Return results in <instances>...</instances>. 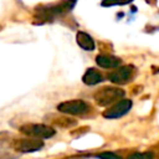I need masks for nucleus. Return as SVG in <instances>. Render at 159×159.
Segmentation results:
<instances>
[{
  "label": "nucleus",
  "mask_w": 159,
  "mask_h": 159,
  "mask_svg": "<svg viewBox=\"0 0 159 159\" xmlns=\"http://www.w3.org/2000/svg\"><path fill=\"white\" fill-rule=\"evenodd\" d=\"M57 111L68 116H88L93 112V107L83 99H68L57 104Z\"/></svg>",
  "instance_id": "f257e3e1"
},
{
  "label": "nucleus",
  "mask_w": 159,
  "mask_h": 159,
  "mask_svg": "<svg viewBox=\"0 0 159 159\" xmlns=\"http://www.w3.org/2000/svg\"><path fill=\"white\" fill-rule=\"evenodd\" d=\"M125 94V91L116 87V86H104L99 89H97L93 94V99L94 102L101 106V107H106L109 106L112 103H114L116 101L123 98Z\"/></svg>",
  "instance_id": "f03ea898"
},
{
  "label": "nucleus",
  "mask_w": 159,
  "mask_h": 159,
  "mask_svg": "<svg viewBox=\"0 0 159 159\" xmlns=\"http://www.w3.org/2000/svg\"><path fill=\"white\" fill-rule=\"evenodd\" d=\"M20 133L32 137V138H39V139H50L56 134V130L43 123H26L22 124L19 128Z\"/></svg>",
  "instance_id": "7ed1b4c3"
},
{
  "label": "nucleus",
  "mask_w": 159,
  "mask_h": 159,
  "mask_svg": "<svg viewBox=\"0 0 159 159\" xmlns=\"http://www.w3.org/2000/svg\"><path fill=\"white\" fill-rule=\"evenodd\" d=\"M133 106V102L132 99L129 98H120L118 101H116L114 103H112L111 107H108L103 113L102 116L107 119H116V118H120L123 117L124 114H127L130 108Z\"/></svg>",
  "instance_id": "20e7f679"
},
{
  "label": "nucleus",
  "mask_w": 159,
  "mask_h": 159,
  "mask_svg": "<svg viewBox=\"0 0 159 159\" xmlns=\"http://www.w3.org/2000/svg\"><path fill=\"white\" fill-rule=\"evenodd\" d=\"M43 140L39 138L26 137V138H17L12 142L14 150L19 153H34L37 150H41L43 148Z\"/></svg>",
  "instance_id": "39448f33"
},
{
  "label": "nucleus",
  "mask_w": 159,
  "mask_h": 159,
  "mask_svg": "<svg viewBox=\"0 0 159 159\" xmlns=\"http://www.w3.org/2000/svg\"><path fill=\"white\" fill-rule=\"evenodd\" d=\"M134 72H135V70L132 65H125V66L119 65L118 67H116V70L109 72L107 77L112 83L125 84L132 81V78L134 77Z\"/></svg>",
  "instance_id": "423d86ee"
},
{
  "label": "nucleus",
  "mask_w": 159,
  "mask_h": 159,
  "mask_svg": "<svg viewBox=\"0 0 159 159\" xmlns=\"http://www.w3.org/2000/svg\"><path fill=\"white\" fill-rule=\"evenodd\" d=\"M45 120L55 127H58V128H72V127L77 125V120L71 117L65 116V113L63 114H53V113L47 114L45 117Z\"/></svg>",
  "instance_id": "0eeeda50"
},
{
  "label": "nucleus",
  "mask_w": 159,
  "mask_h": 159,
  "mask_svg": "<svg viewBox=\"0 0 159 159\" xmlns=\"http://www.w3.org/2000/svg\"><path fill=\"white\" fill-rule=\"evenodd\" d=\"M96 63L102 68H116L122 63V60L113 55H98Z\"/></svg>",
  "instance_id": "6e6552de"
},
{
  "label": "nucleus",
  "mask_w": 159,
  "mask_h": 159,
  "mask_svg": "<svg viewBox=\"0 0 159 159\" xmlns=\"http://www.w3.org/2000/svg\"><path fill=\"white\" fill-rule=\"evenodd\" d=\"M103 81V76L102 73L97 70V68H87V71L83 73L82 76V82L87 86H94V84H98Z\"/></svg>",
  "instance_id": "1a4fd4ad"
},
{
  "label": "nucleus",
  "mask_w": 159,
  "mask_h": 159,
  "mask_svg": "<svg viewBox=\"0 0 159 159\" xmlns=\"http://www.w3.org/2000/svg\"><path fill=\"white\" fill-rule=\"evenodd\" d=\"M76 41H77L78 46L84 51H93L96 47V43H94V40L92 39V36L83 31H78L76 34Z\"/></svg>",
  "instance_id": "9d476101"
},
{
  "label": "nucleus",
  "mask_w": 159,
  "mask_h": 159,
  "mask_svg": "<svg viewBox=\"0 0 159 159\" xmlns=\"http://www.w3.org/2000/svg\"><path fill=\"white\" fill-rule=\"evenodd\" d=\"M127 159H154V155L150 152H142V153L135 152V153L130 154Z\"/></svg>",
  "instance_id": "9b49d317"
},
{
  "label": "nucleus",
  "mask_w": 159,
  "mask_h": 159,
  "mask_svg": "<svg viewBox=\"0 0 159 159\" xmlns=\"http://www.w3.org/2000/svg\"><path fill=\"white\" fill-rule=\"evenodd\" d=\"M97 158L99 159H122L120 157H118L117 154L112 153V152H103V153H99L97 154Z\"/></svg>",
  "instance_id": "f8f14e48"
}]
</instances>
